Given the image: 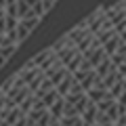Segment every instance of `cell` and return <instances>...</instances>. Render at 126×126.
Instances as JSON below:
<instances>
[{
    "instance_id": "1",
    "label": "cell",
    "mask_w": 126,
    "mask_h": 126,
    "mask_svg": "<svg viewBox=\"0 0 126 126\" xmlns=\"http://www.w3.org/2000/svg\"><path fill=\"white\" fill-rule=\"evenodd\" d=\"M59 0H0V72Z\"/></svg>"
}]
</instances>
